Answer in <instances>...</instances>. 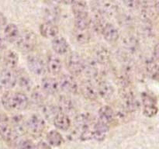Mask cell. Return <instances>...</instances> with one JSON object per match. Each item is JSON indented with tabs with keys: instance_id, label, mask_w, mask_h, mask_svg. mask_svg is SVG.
Wrapping results in <instances>:
<instances>
[{
	"instance_id": "obj_2",
	"label": "cell",
	"mask_w": 159,
	"mask_h": 149,
	"mask_svg": "<svg viewBox=\"0 0 159 149\" xmlns=\"http://www.w3.org/2000/svg\"><path fill=\"white\" fill-rule=\"evenodd\" d=\"M38 43L37 36L30 29L20 31L18 39L16 41L17 48L23 53H30L36 49Z\"/></svg>"
},
{
	"instance_id": "obj_35",
	"label": "cell",
	"mask_w": 159,
	"mask_h": 149,
	"mask_svg": "<svg viewBox=\"0 0 159 149\" xmlns=\"http://www.w3.org/2000/svg\"><path fill=\"white\" fill-rule=\"evenodd\" d=\"M74 36L76 41L80 44H87L91 40V32L89 29H79L74 28Z\"/></svg>"
},
{
	"instance_id": "obj_36",
	"label": "cell",
	"mask_w": 159,
	"mask_h": 149,
	"mask_svg": "<svg viewBox=\"0 0 159 149\" xmlns=\"http://www.w3.org/2000/svg\"><path fill=\"white\" fill-rule=\"evenodd\" d=\"M141 30L143 36L146 38H152L155 35V26L152 21L141 20Z\"/></svg>"
},
{
	"instance_id": "obj_9",
	"label": "cell",
	"mask_w": 159,
	"mask_h": 149,
	"mask_svg": "<svg viewBox=\"0 0 159 149\" xmlns=\"http://www.w3.org/2000/svg\"><path fill=\"white\" fill-rule=\"evenodd\" d=\"M26 131L34 135H40L44 130L46 124L40 115L33 114L26 120Z\"/></svg>"
},
{
	"instance_id": "obj_34",
	"label": "cell",
	"mask_w": 159,
	"mask_h": 149,
	"mask_svg": "<svg viewBox=\"0 0 159 149\" xmlns=\"http://www.w3.org/2000/svg\"><path fill=\"white\" fill-rule=\"evenodd\" d=\"M47 141L51 147H59L64 142V138L61 133L55 130H50L47 134Z\"/></svg>"
},
{
	"instance_id": "obj_30",
	"label": "cell",
	"mask_w": 159,
	"mask_h": 149,
	"mask_svg": "<svg viewBox=\"0 0 159 149\" xmlns=\"http://www.w3.org/2000/svg\"><path fill=\"white\" fill-rule=\"evenodd\" d=\"M48 95L43 91L40 87L37 86L33 88L30 94V99L34 105L41 107L46 102Z\"/></svg>"
},
{
	"instance_id": "obj_43",
	"label": "cell",
	"mask_w": 159,
	"mask_h": 149,
	"mask_svg": "<svg viewBox=\"0 0 159 149\" xmlns=\"http://www.w3.org/2000/svg\"><path fill=\"white\" fill-rule=\"evenodd\" d=\"M6 47V43H5V40L2 37L0 36V51L3 50Z\"/></svg>"
},
{
	"instance_id": "obj_28",
	"label": "cell",
	"mask_w": 159,
	"mask_h": 149,
	"mask_svg": "<svg viewBox=\"0 0 159 149\" xmlns=\"http://www.w3.org/2000/svg\"><path fill=\"white\" fill-rule=\"evenodd\" d=\"M71 10L75 18L89 16V6L85 2H71Z\"/></svg>"
},
{
	"instance_id": "obj_31",
	"label": "cell",
	"mask_w": 159,
	"mask_h": 149,
	"mask_svg": "<svg viewBox=\"0 0 159 149\" xmlns=\"http://www.w3.org/2000/svg\"><path fill=\"white\" fill-rule=\"evenodd\" d=\"M3 30L5 39L9 43H16L20 33L18 26L14 23H9L6 25Z\"/></svg>"
},
{
	"instance_id": "obj_20",
	"label": "cell",
	"mask_w": 159,
	"mask_h": 149,
	"mask_svg": "<svg viewBox=\"0 0 159 149\" xmlns=\"http://www.w3.org/2000/svg\"><path fill=\"white\" fill-rule=\"evenodd\" d=\"M57 106L60 112L67 115L73 113L76 110L75 103L72 100V99L65 95L59 96Z\"/></svg>"
},
{
	"instance_id": "obj_24",
	"label": "cell",
	"mask_w": 159,
	"mask_h": 149,
	"mask_svg": "<svg viewBox=\"0 0 159 149\" xmlns=\"http://www.w3.org/2000/svg\"><path fill=\"white\" fill-rule=\"evenodd\" d=\"M40 35L44 38H54L58 35L59 29L56 24L49 22H44L39 26Z\"/></svg>"
},
{
	"instance_id": "obj_32",
	"label": "cell",
	"mask_w": 159,
	"mask_h": 149,
	"mask_svg": "<svg viewBox=\"0 0 159 149\" xmlns=\"http://www.w3.org/2000/svg\"><path fill=\"white\" fill-rule=\"evenodd\" d=\"M144 68H145L146 72L148 75L152 79L158 81V61L154 60L152 57L147 59L144 63Z\"/></svg>"
},
{
	"instance_id": "obj_29",
	"label": "cell",
	"mask_w": 159,
	"mask_h": 149,
	"mask_svg": "<svg viewBox=\"0 0 159 149\" xmlns=\"http://www.w3.org/2000/svg\"><path fill=\"white\" fill-rule=\"evenodd\" d=\"M3 63L6 68L14 70L17 68L19 63V56L12 50H9L6 51L3 57Z\"/></svg>"
},
{
	"instance_id": "obj_6",
	"label": "cell",
	"mask_w": 159,
	"mask_h": 149,
	"mask_svg": "<svg viewBox=\"0 0 159 149\" xmlns=\"http://www.w3.org/2000/svg\"><path fill=\"white\" fill-rule=\"evenodd\" d=\"M67 68L72 76L80 75L84 71V59L77 52H71L67 57Z\"/></svg>"
},
{
	"instance_id": "obj_7",
	"label": "cell",
	"mask_w": 159,
	"mask_h": 149,
	"mask_svg": "<svg viewBox=\"0 0 159 149\" xmlns=\"http://www.w3.org/2000/svg\"><path fill=\"white\" fill-rule=\"evenodd\" d=\"M26 63L30 71L35 75L42 76L46 73V64L40 56L29 54L26 57Z\"/></svg>"
},
{
	"instance_id": "obj_21",
	"label": "cell",
	"mask_w": 159,
	"mask_h": 149,
	"mask_svg": "<svg viewBox=\"0 0 159 149\" xmlns=\"http://www.w3.org/2000/svg\"><path fill=\"white\" fill-rule=\"evenodd\" d=\"M47 71L53 75H57L62 70L61 60L54 54H50L46 61Z\"/></svg>"
},
{
	"instance_id": "obj_13",
	"label": "cell",
	"mask_w": 159,
	"mask_h": 149,
	"mask_svg": "<svg viewBox=\"0 0 159 149\" xmlns=\"http://www.w3.org/2000/svg\"><path fill=\"white\" fill-rule=\"evenodd\" d=\"M102 68H107L111 64V53L104 46H98L94 50L93 57Z\"/></svg>"
},
{
	"instance_id": "obj_33",
	"label": "cell",
	"mask_w": 159,
	"mask_h": 149,
	"mask_svg": "<svg viewBox=\"0 0 159 149\" xmlns=\"http://www.w3.org/2000/svg\"><path fill=\"white\" fill-rule=\"evenodd\" d=\"M41 110L43 116L48 120L53 121L54 118L60 113L57 106L52 102H45L41 106Z\"/></svg>"
},
{
	"instance_id": "obj_14",
	"label": "cell",
	"mask_w": 159,
	"mask_h": 149,
	"mask_svg": "<svg viewBox=\"0 0 159 149\" xmlns=\"http://www.w3.org/2000/svg\"><path fill=\"white\" fill-rule=\"evenodd\" d=\"M0 85L8 90H11L16 85V76L14 70L3 68L0 71Z\"/></svg>"
},
{
	"instance_id": "obj_41",
	"label": "cell",
	"mask_w": 159,
	"mask_h": 149,
	"mask_svg": "<svg viewBox=\"0 0 159 149\" xmlns=\"http://www.w3.org/2000/svg\"><path fill=\"white\" fill-rule=\"evenodd\" d=\"M36 149H51V147L45 141H40L36 145Z\"/></svg>"
},
{
	"instance_id": "obj_23",
	"label": "cell",
	"mask_w": 159,
	"mask_h": 149,
	"mask_svg": "<svg viewBox=\"0 0 159 149\" xmlns=\"http://www.w3.org/2000/svg\"><path fill=\"white\" fill-rule=\"evenodd\" d=\"M110 127L101 124L99 121L94 122L92 127V140L102 141L107 138Z\"/></svg>"
},
{
	"instance_id": "obj_1",
	"label": "cell",
	"mask_w": 159,
	"mask_h": 149,
	"mask_svg": "<svg viewBox=\"0 0 159 149\" xmlns=\"http://www.w3.org/2000/svg\"><path fill=\"white\" fill-rule=\"evenodd\" d=\"M2 105L8 110H24L30 103L29 98L22 92L8 90L3 93L1 98Z\"/></svg>"
},
{
	"instance_id": "obj_37",
	"label": "cell",
	"mask_w": 159,
	"mask_h": 149,
	"mask_svg": "<svg viewBox=\"0 0 159 149\" xmlns=\"http://www.w3.org/2000/svg\"><path fill=\"white\" fill-rule=\"evenodd\" d=\"M19 149H36V144L30 139H24L19 143Z\"/></svg>"
},
{
	"instance_id": "obj_22",
	"label": "cell",
	"mask_w": 159,
	"mask_h": 149,
	"mask_svg": "<svg viewBox=\"0 0 159 149\" xmlns=\"http://www.w3.org/2000/svg\"><path fill=\"white\" fill-rule=\"evenodd\" d=\"M51 47L53 51L59 55H64L67 54L70 49L68 42L61 36H57L52 39Z\"/></svg>"
},
{
	"instance_id": "obj_5",
	"label": "cell",
	"mask_w": 159,
	"mask_h": 149,
	"mask_svg": "<svg viewBox=\"0 0 159 149\" xmlns=\"http://www.w3.org/2000/svg\"><path fill=\"white\" fill-rule=\"evenodd\" d=\"M93 12H97L105 16H116L120 11V6L116 2H92Z\"/></svg>"
},
{
	"instance_id": "obj_26",
	"label": "cell",
	"mask_w": 159,
	"mask_h": 149,
	"mask_svg": "<svg viewBox=\"0 0 159 149\" xmlns=\"http://www.w3.org/2000/svg\"><path fill=\"white\" fill-rule=\"evenodd\" d=\"M26 120L24 116L20 114H16L10 119V124L14 131L20 136L26 132Z\"/></svg>"
},
{
	"instance_id": "obj_12",
	"label": "cell",
	"mask_w": 159,
	"mask_h": 149,
	"mask_svg": "<svg viewBox=\"0 0 159 149\" xmlns=\"http://www.w3.org/2000/svg\"><path fill=\"white\" fill-rule=\"evenodd\" d=\"M97 121L110 128L111 125L114 124L116 121L115 110L107 105L100 107L98 111Z\"/></svg>"
},
{
	"instance_id": "obj_18",
	"label": "cell",
	"mask_w": 159,
	"mask_h": 149,
	"mask_svg": "<svg viewBox=\"0 0 159 149\" xmlns=\"http://www.w3.org/2000/svg\"><path fill=\"white\" fill-rule=\"evenodd\" d=\"M79 90L85 99L91 101H96L99 98L96 84L93 83L92 80L84 81L79 87Z\"/></svg>"
},
{
	"instance_id": "obj_42",
	"label": "cell",
	"mask_w": 159,
	"mask_h": 149,
	"mask_svg": "<svg viewBox=\"0 0 159 149\" xmlns=\"http://www.w3.org/2000/svg\"><path fill=\"white\" fill-rule=\"evenodd\" d=\"M158 56H159L158 44V43H156L153 48V52H152V58H153L155 61H158Z\"/></svg>"
},
{
	"instance_id": "obj_19",
	"label": "cell",
	"mask_w": 159,
	"mask_h": 149,
	"mask_svg": "<svg viewBox=\"0 0 159 149\" xmlns=\"http://www.w3.org/2000/svg\"><path fill=\"white\" fill-rule=\"evenodd\" d=\"M40 88L43 89V91L46 93L48 96H54L56 95L60 90L59 87L58 81L54 77H47L43 78L41 81V86Z\"/></svg>"
},
{
	"instance_id": "obj_11",
	"label": "cell",
	"mask_w": 159,
	"mask_h": 149,
	"mask_svg": "<svg viewBox=\"0 0 159 149\" xmlns=\"http://www.w3.org/2000/svg\"><path fill=\"white\" fill-rule=\"evenodd\" d=\"M93 116L88 113H81L76 115L75 117L74 124L75 127V133L78 137L79 133L89 130L93 124Z\"/></svg>"
},
{
	"instance_id": "obj_27",
	"label": "cell",
	"mask_w": 159,
	"mask_h": 149,
	"mask_svg": "<svg viewBox=\"0 0 159 149\" xmlns=\"http://www.w3.org/2000/svg\"><path fill=\"white\" fill-rule=\"evenodd\" d=\"M61 17V9L54 4L48 5L44 10L45 22L56 24Z\"/></svg>"
},
{
	"instance_id": "obj_3",
	"label": "cell",
	"mask_w": 159,
	"mask_h": 149,
	"mask_svg": "<svg viewBox=\"0 0 159 149\" xmlns=\"http://www.w3.org/2000/svg\"><path fill=\"white\" fill-rule=\"evenodd\" d=\"M0 137L3 141L10 144L17 141L19 137L12 129L9 118L4 113H0Z\"/></svg>"
},
{
	"instance_id": "obj_4",
	"label": "cell",
	"mask_w": 159,
	"mask_h": 149,
	"mask_svg": "<svg viewBox=\"0 0 159 149\" xmlns=\"http://www.w3.org/2000/svg\"><path fill=\"white\" fill-rule=\"evenodd\" d=\"M141 98L143 114L149 118L156 116L158 111V102L157 98L154 96V94L148 92H143Z\"/></svg>"
},
{
	"instance_id": "obj_16",
	"label": "cell",
	"mask_w": 159,
	"mask_h": 149,
	"mask_svg": "<svg viewBox=\"0 0 159 149\" xmlns=\"http://www.w3.org/2000/svg\"><path fill=\"white\" fill-rule=\"evenodd\" d=\"M16 84L24 91H30L33 88V82L27 71L23 68H18L15 71Z\"/></svg>"
},
{
	"instance_id": "obj_10",
	"label": "cell",
	"mask_w": 159,
	"mask_h": 149,
	"mask_svg": "<svg viewBox=\"0 0 159 149\" xmlns=\"http://www.w3.org/2000/svg\"><path fill=\"white\" fill-rule=\"evenodd\" d=\"M96 86L99 97L102 98L106 101L111 100L113 99L114 96L115 88L110 82L100 78L96 80Z\"/></svg>"
},
{
	"instance_id": "obj_25",
	"label": "cell",
	"mask_w": 159,
	"mask_h": 149,
	"mask_svg": "<svg viewBox=\"0 0 159 149\" xmlns=\"http://www.w3.org/2000/svg\"><path fill=\"white\" fill-rule=\"evenodd\" d=\"M53 124H54V127L57 130H62V131H67L71 127V121L68 115L60 112L54 118V120H53Z\"/></svg>"
},
{
	"instance_id": "obj_8",
	"label": "cell",
	"mask_w": 159,
	"mask_h": 149,
	"mask_svg": "<svg viewBox=\"0 0 159 149\" xmlns=\"http://www.w3.org/2000/svg\"><path fill=\"white\" fill-rule=\"evenodd\" d=\"M59 87L67 94H76L79 91V86L75 78L69 74H63L58 81Z\"/></svg>"
},
{
	"instance_id": "obj_15",
	"label": "cell",
	"mask_w": 159,
	"mask_h": 149,
	"mask_svg": "<svg viewBox=\"0 0 159 149\" xmlns=\"http://www.w3.org/2000/svg\"><path fill=\"white\" fill-rule=\"evenodd\" d=\"M122 45L127 54H136L140 49V43L138 38L132 34H127L122 39Z\"/></svg>"
},
{
	"instance_id": "obj_40",
	"label": "cell",
	"mask_w": 159,
	"mask_h": 149,
	"mask_svg": "<svg viewBox=\"0 0 159 149\" xmlns=\"http://www.w3.org/2000/svg\"><path fill=\"white\" fill-rule=\"evenodd\" d=\"M6 25H7V19L2 12H0V31L3 30Z\"/></svg>"
},
{
	"instance_id": "obj_39",
	"label": "cell",
	"mask_w": 159,
	"mask_h": 149,
	"mask_svg": "<svg viewBox=\"0 0 159 149\" xmlns=\"http://www.w3.org/2000/svg\"><path fill=\"white\" fill-rule=\"evenodd\" d=\"M124 5H125L126 7L129 9V10H137V9H139L141 7V2L140 1H126L124 2Z\"/></svg>"
},
{
	"instance_id": "obj_17",
	"label": "cell",
	"mask_w": 159,
	"mask_h": 149,
	"mask_svg": "<svg viewBox=\"0 0 159 149\" xmlns=\"http://www.w3.org/2000/svg\"><path fill=\"white\" fill-rule=\"evenodd\" d=\"M101 34L108 43H113L117 41L120 38V32L116 26L111 23H106L102 27Z\"/></svg>"
},
{
	"instance_id": "obj_38",
	"label": "cell",
	"mask_w": 159,
	"mask_h": 149,
	"mask_svg": "<svg viewBox=\"0 0 159 149\" xmlns=\"http://www.w3.org/2000/svg\"><path fill=\"white\" fill-rule=\"evenodd\" d=\"M119 20L124 26H128L134 22V19L130 13H123L120 15Z\"/></svg>"
}]
</instances>
